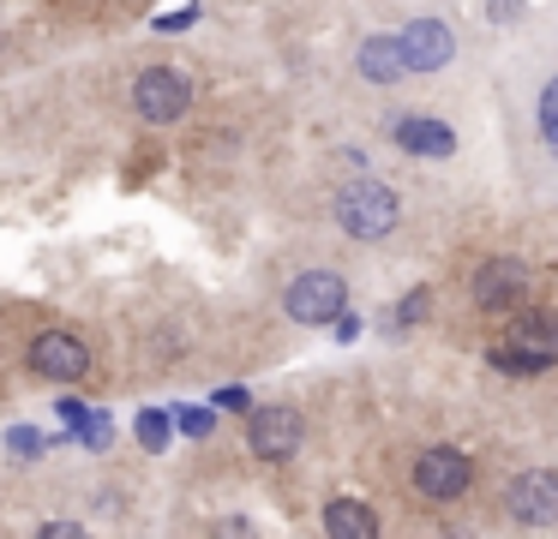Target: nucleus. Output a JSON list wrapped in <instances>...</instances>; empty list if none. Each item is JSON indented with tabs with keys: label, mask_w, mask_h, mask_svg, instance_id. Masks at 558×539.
Returning a JSON list of instances; mask_svg holds the SVG:
<instances>
[{
	"label": "nucleus",
	"mask_w": 558,
	"mask_h": 539,
	"mask_svg": "<svg viewBox=\"0 0 558 539\" xmlns=\"http://www.w3.org/2000/svg\"><path fill=\"white\" fill-rule=\"evenodd\" d=\"M330 216H337V228L349 240H390L402 222V198L390 186H378V180H354V186L337 192V204H330Z\"/></svg>",
	"instance_id": "obj_1"
},
{
	"label": "nucleus",
	"mask_w": 558,
	"mask_h": 539,
	"mask_svg": "<svg viewBox=\"0 0 558 539\" xmlns=\"http://www.w3.org/2000/svg\"><path fill=\"white\" fill-rule=\"evenodd\" d=\"M169 431H174V419L162 414V407H145V414H138V443H145L150 455L169 450Z\"/></svg>",
	"instance_id": "obj_14"
},
{
	"label": "nucleus",
	"mask_w": 558,
	"mask_h": 539,
	"mask_svg": "<svg viewBox=\"0 0 558 539\" xmlns=\"http://www.w3.org/2000/svg\"><path fill=\"white\" fill-rule=\"evenodd\" d=\"M510 347H522V354L534 359V366H558V311L553 306H529V311H517L510 318V335H505Z\"/></svg>",
	"instance_id": "obj_10"
},
{
	"label": "nucleus",
	"mask_w": 558,
	"mask_h": 539,
	"mask_svg": "<svg viewBox=\"0 0 558 539\" xmlns=\"http://www.w3.org/2000/svg\"><path fill=\"white\" fill-rule=\"evenodd\" d=\"M7 443H13V450H19V455H37V450H49V443H54V438H43V431H31V426H19V431H13V438H7Z\"/></svg>",
	"instance_id": "obj_21"
},
{
	"label": "nucleus",
	"mask_w": 558,
	"mask_h": 539,
	"mask_svg": "<svg viewBox=\"0 0 558 539\" xmlns=\"http://www.w3.org/2000/svg\"><path fill=\"white\" fill-rule=\"evenodd\" d=\"M193 24H198V0H193V7L162 12V19H157V30H162V36H181V30H193Z\"/></svg>",
	"instance_id": "obj_19"
},
{
	"label": "nucleus",
	"mask_w": 558,
	"mask_h": 539,
	"mask_svg": "<svg viewBox=\"0 0 558 539\" xmlns=\"http://www.w3.org/2000/svg\"><path fill=\"white\" fill-rule=\"evenodd\" d=\"M390 138H397L409 156H450L457 150V132H450L445 120H433V114H397L390 120Z\"/></svg>",
	"instance_id": "obj_11"
},
{
	"label": "nucleus",
	"mask_w": 558,
	"mask_h": 539,
	"mask_svg": "<svg viewBox=\"0 0 558 539\" xmlns=\"http://www.w3.org/2000/svg\"><path fill=\"white\" fill-rule=\"evenodd\" d=\"M210 426H217V407H174V431L186 438H210Z\"/></svg>",
	"instance_id": "obj_17"
},
{
	"label": "nucleus",
	"mask_w": 558,
	"mask_h": 539,
	"mask_svg": "<svg viewBox=\"0 0 558 539\" xmlns=\"http://www.w3.org/2000/svg\"><path fill=\"white\" fill-rule=\"evenodd\" d=\"M402 60H409V72H445L450 54H457V36H450L445 19H414L402 24Z\"/></svg>",
	"instance_id": "obj_9"
},
{
	"label": "nucleus",
	"mask_w": 558,
	"mask_h": 539,
	"mask_svg": "<svg viewBox=\"0 0 558 539\" xmlns=\"http://www.w3.org/2000/svg\"><path fill=\"white\" fill-rule=\"evenodd\" d=\"M73 438L85 443V450H102V443H109V419H102V414H85V426H78Z\"/></svg>",
	"instance_id": "obj_20"
},
{
	"label": "nucleus",
	"mask_w": 558,
	"mask_h": 539,
	"mask_svg": "<svg viewBox=\"0 0 558 539\" xmlns=\"http://www.w3.org/2000/svg\"><path fill=\"white\" fill-rule=\"evenodd\" d=\"M193 108V78L181 66H145L133 78V114L150 126H174Z\"/></svg>",
	"instance_id": "obj_2"
},
{
	"label": "nucleus",
	"mask_w": 558,
	"mask_h": 539,
	"mask_svg": "<svg viewBox=\"0 0 558 539\" xmlns=\"http://www.w3.org/2000/svg\"><path fill=\"white\" fill-rule=\"evenodd\" d=\"M354 72H361L366 84H402V78H414L409 60H402L397 36H366V42L354 48Z\"/></svg>",
	"instance_id": "obj_12"
},
{
	"label": "nucleus",
	"mask_w": 558,
	"mask_h": 539,
	"mask_svg": "<svg viewBox=\"0 0 558 539\" xmlns=\"http://www.w3.org/2000/svg\"><path fill=\"white\" fill-rule=\"evenodd\" d=\"M426 311H433V287H409V294H402V306H397V330H414Z\"/></svg>",
	"instance_id": "obj_16"
},
{
	"label": "nucleus",
	"mask_w": 558,
	"mask_h": 539,
	"mask_svg": "<svg viewBox=\"0 0 558 539\" xmlns=\"http://www.w3.org/2000/svg\"><path fill=\"white\" fill-rule=\"evenodd\" d=\"M469 486H474V462L457 450V443H438V450H426L421 462H414V491L433 498V503L462 498Z\"/></svg>",
	"instance_id": "obj_6"
},
{
	"label": "nucleus",
	"mask_w": 558,
	"mask_h": 539,
	"mask_svg": "<svg viewBox=\"0 0 558 539\" xmlns=\"http://www.w3.org/2000/svg\"><path fill=\"white\" fill-rule=\"evenodd\" d=\"M553 156H558V150H553Z\"/></svg>",
	"instance_id": "obj_25"
},
{
	"label": "nucleus",
	"mask_w": 558,
	"mask_h": 539,
	"mask_svg": "<svg viewBox=\"0 0 558 539\" xmlns=\"http://www.w3.org/2000/svg\"><path fill=\"white\" fill-rule=\"evenodd\" d=\"M505 515L517 527H553L558 522V474H546V467L517 474L505 491Z\"/></svg>",
	"instance_id": "obj_8"
},
{
	"label": "nucleus",
	"mask_w": 558,
	"mask_h": 539,
	"mask_svg": "<svg viewBox=\"0 0 558 539\" xmlns=\"http://www.w3.org/2000/svg\"><path fill=\"white\" fill-rule=\"evenodd\" d=\"M325 534H337V539H373L378 534V515L366 510L361 498H330L325 503Z\"/></svg>",
	"instance_id": "obj_13"
},
{
	"label": "nucleus",
	"mask_w": 558,
	"mask_h": 539,
	"mask_svg": "<svg viewBox=\"0 0 558 539\" xmlns=\"http://www.w3.org/2000/svg\"><path fill=\"white\" fill-rule=\"evenodd\" d=\"M541 138H546V150H558V78L541 90Z\"/></svg>",
	"instance_id": "obj_18"
},
{
	"label": "nucleus",
	"mask_w": 558,
	"mask_h": 539,
	"mask_svg": "<svg viewBox=\"0 0 558 539\" xmlns=\"http://www.w3.org/2000/svg\"><path fill=\"white\" fill-rule=\"evenodd\" d=\"M210 407H229V414H241V407H253V402H246V390H217V402H210Z\"/></svg>",
	"instance_id": "obj_22"
},
{
	"label": "nucleus",
	"mask_w": 558,
	"mask_h": 539,
	"mask_svg": "<svg viewBox=\"0 0 558 539\" xmlns=\"http://www.w3.org/2000/svg\"><path fill=\"white\" fill-rule=\"evenodd\" d=\"M31 371L37 378H49V383H78V378H90V347L78 342L73 330H43L37 342H31Z\"/></svg>",
	"instance_id": "obj_7"
},
{
	"label": "nucleus",
	"mask_w": 558,
	"mask_h": 539,
	"mask_svg": "<svg viewBox=\"0 0 558 539\" xmlns=\"http://www.w3.org/2000/svg\"><path fill=\"white\" fill-rule=\"evenodd\" d=\"M73 534H78L73 522H49V527H43V539H73Z\"/></svg>",
	"instance_id": "obj_24"
},
{
	"label": "nucleus",
	"mask_w": 558,
	"mask_h": 539,
	"mask_svg": "<svg viewBox=\"0 0 558 539\" xmlns=\"http://www.w3.org/2000/svg\"><path fill=\"white\" fill-rule=\"evenodd\" d=\"M85 414H90V407H85V402H73V395H66V402H61V419H66V426H73V431L85 426Z\"/></svg>",
	"instance_id": "obj_23"
},
{
	"label": "nucleus",
	"mask_w": 558,
	"mask_h": 539,
	"mask_svg": "<svg viewBox=\"0 0 558 539\" xmlns=\"http://www.w3.org/2000/svg\"><path fill=\"white\" fill-rule=\"evenodd\" d=\"M282 311L294 323H337V311H349V282L337 270H301L282 294Z\"/></svg>",
	"instance_id": "obj_3"
},
{
	"label": "nucleus",
	"mask_w": 558,
	"mask_h": 539,
	"mask_svg": "<svg viewBox=\"0 0 558 539\" xmlns=\"http://www.w3.org/2000/svg\"><path fill=\"white\" fill-rule=\"evenodd\" d=\"M529 287H534V264L486 258L481 270H474L469 294H474V306H481V311H517V306H529Z\"/></svg>",
	"instance_id": "obj_4"
},
{
	"label": "nucleus",
	"mask_w": 558,
	"mask_h": 539,
	"mask_svg": "<svg viewBox=\"0 0 558 539\" xmlns=\"http://www.w3.org/2000/svg\"><path fill=\"white\" fill-rule=\"evenodd\" d=\"M486 359H493L505 378H534V371H541L529 354H522V347H510V342H493V354H486Z\"/></svg>",
	"instance_id": "obj_15"
},
{
	"label": "nucleus",
	"mask_w": 558,
	"mask_h": 539,
	"mask_svg": "<svg viewBox=\"0 0 558 539\" xmlns=\"http://www.w3.org/2000/svg\"><path fill=\"white\" fill-rule=\"evenodd\" d=\"M246 450L258 462H289L301 450V414L289 402H270V407H253L246 414Z\"/></svg>",
	"instance_id": "obj_5"
}]
</instances>
